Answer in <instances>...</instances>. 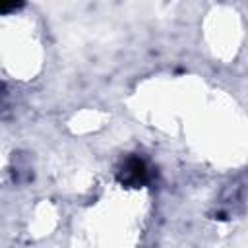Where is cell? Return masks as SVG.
I'll use <instances>...</instances> for the list:
<instances>
[{
	"label": "cell",
	"mask_w": 248,
	"mask_h": 248,
	"mask_svg": "<svg viewBox=\"0 0 248 248\" xmlns=\"http://www.w3.org/2000/svg\"><path fill=\"white\" fill-rule=\"evenodd\" d=\"M116 178H118V182L124 184V186L141 188V186H145V184L151 180V170H149L147 163H145L141 157L132 155V157L124 159V163L120 165Z\"/></svg>",
	"instance_id": "1"
}]
</instances>
